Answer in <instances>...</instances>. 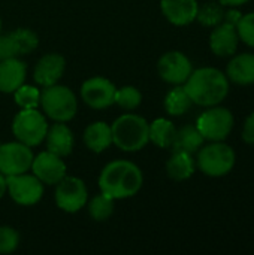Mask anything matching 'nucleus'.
<instances>
[{"mask_svg":"<svg viewBox=\"0 0 254 255\" xmlns=\"http://www.w3.org/2000/svg\"><path fill=\"white\" fill-rule=\"evenodd\" d=\"M144 184L141 169L129 160H114L108 163L99 176L100 193L118 199H129L139 193Z\"/></svg>","mask_w":254,"mask_h":255,"instance_id":"1","label":"nucleus"},{"mask_svg":"<svg viewBox=\"0 0 254 255\" xmlns=\"http://www.w3.org/2000/svg\"><path fill=\"white\" fill-rule=\"evenodd\" d=\"M183 87L195 105L210 108L220 105L228 97L231 84L220 69L201 67L192 72Z\"/></svg>","mask_w":254,"mask_h":255,"instance_id":"2","label":"nucleus"},{"mask_svg":"<svg viewBox=\"0 0 254 255\" xmlns=\"http://www.w3.org/2000/svg\"><path fill=\"white\" fill-rule=\"evenodd\" d=\"M112 143L126 152H136L150 142V123L136 114H124L112 124Z\"/></svg>","mask_w":254,"mask_h":255,"instance_id":"3","label":"nucleus"},{"mask_svg":"<svg viewBox=\"0 0 254 255\" xmlns=\"http://www.w3.org/2000/svg\"><path fill=\"white\" fill-rule=\"evenodd\" d=\"M237 163V154L234 148L225 140L210 142L202 145L198 151L196 166L199 170L210 178H222L232 172Z\"/></svg>","mask_w":254,"mask_h":255,"instance_id":"4","label":"nucleus"},{"mask_svg":"<svg viewBox=\"0 0 254 255\" xmlns=\"http://www.w3.org/2000/svg\"><path fill=\"white\" fill-rule=\"evenodd\" d=\"M45 117L57 123L70 121L78 111V100L73 91L66 85H51L40 91L39 102Z\"/></svg>","mask_w":254,"mask_h":255,"instance_id":"5","label":"nucleus"},{"mask_svg":"<svg viewBox=\"0 0 254 255\" xmlns=\"http://www.w3.org/2000/svg\"><path fill=\"white\" fill-rule=\"evenodd\" d=\"M48 121L45 114L36 109H21L12 121V133L18 142L28 145L30 148L37 146L45 140L48 131Z\"/></svg>","mask_w":254,"mask_h":255,"instance_id":"6","label":"nucleus"},{"mask_svg":"<svg viewBox=\"0 0 254 255\" xmlns=\"http://www.w3.org/2000/svg\"><path fill=\"white\" fill-rule=\"evenodd\" d=\"M235 124L234 114L223 106H210L205 112H202L196 121V127L204 136L205 140L210 142H222L228 139Z\"/></svg>","mask_w":254,"mask_h":255,"instance_id":"7","label":"nucleus"},{"mask_svg":"<svg viewBox=\"0 0 254 255\" xmlns=\"http://www.w3.org/2000/svg\"><path fill=\"white\" fill-rule=\"evenodd\" d=\"M55 205L67 214L79 212L88 202V191L82 179L76 176H64L55 184Z\"/></svg>","mask_w":254,"mask_h":255,"instance_id":"8","label":"nucleus"},{"mask_svg":"<svg viewBox=\"0 0 254 255\" xmlns=\"http://www.w3.org/2000/svg\"><path fill=\"white\" fill-rule=\"evenodd\" d=\"M6 193L21 206L36 205L43 196V184L31 173H19L6 176Z\"/></svg>","mask_w":254,"mask_h":255,"instance_id":"9","label":"nucleus"},{"mask_svg":"<svg viewBox=\"0 0 254 255\" xmlns=\"http://www.w3.org/2000/svg\"><path fill=\"white\" fill-rule=\"evenodd\" d=\"M33 151L22 142H7L0 145V173L4 176L25 173L31 167Z\"/></svg>","mask_w":254,"mask_h":255,"instance_id":"10","label":"nucleus"},{"mask_svg":"<svg viewBox=\"0 0 254 255\" xmlns=\"http://www.w3.org/2000/svg\"><path fill=\"white\" fill-rule=\"evenodd\" d=\"M159 76L172 85H183L193 72L190 58L181 51H168L157 61Z\"/></svg>","mask_w":254,"mask_h":255,"instance_id":"11","label":"nucleus"},{"mask_svg":"<svg viewBox=\"0 0 254 255\" xmlns=\"http://www.w3.org/2000/svg\"><path fill=\"white\" fill-rule=\"evenodd\" d=\"M117 87L103 76H93L82 82L81 99L91 109H106L114 105Z\"/></svg>","mask_w":254,"mask_h":255,"instance_id":"12","label":"nucleus"},{"mask_svg":"<svg viewBox=\"0 0 254 255\" xmlns=\"http://www.w3.org/2000/svg\"><path fill=\"white\" fill-rule=\"evenodd\" d=\"M30 169L42 184H48V185L58 184L66 176L67 172L63 158L49 151H42L37 155H34Z\"/></svg>","mask_w":254,"mask_h":255,"instance_id":"13","label":"nucleus"},{"mask_svg":"<svg viewBox=\"0 0 254 255\" xmlns=\"http://www.w3.org/2000/svg\"><path fill=\"white\" fill-rule=\"evenodd\" d=\"M64 69H66L64 57L55 52H49L39 58L33 72V79L42 88L51 87L61 79Z\"/></svg>","mask_w":254,"mask_h":255,"instance_id":"14","label":"nucleus"},{"mask_svg":"<svg viewBox=\"0 0 254 255\" xmlns=\"http://www.w3.org/2000/svg\"><path fill=\"white\" fill-rule=\"evenodd\" d=\"M240 45V36L237 27L229 22H220L213 27L210 34V48L217 57H231L237 52Z\"/></svg>","mask_w":254,"mask_h":255,"instance_id":"15","label":"nucleus"},{"mask_svg":"<svg viewBox=\"0 0 254 255\" xmlns=\"http://www.w3.org/2000/svg\"><path fill=\"white\" fill-rule=\"evenodd\" d=\"M160 7L171 24L183 27L196 19L199 3L198 0H160Z\"/></svg>","mask_w":254,"mask_h":255,"instance_id":"16","label":"nucleus"},{"mask_svg":"<svg viewBox=\"0 0 254 255\" xmlns=\"http://www.w3.org/2000/svg\"><path fill=\"white\" fill-rule=\"evenodd\" d=\"M45 142H46V151L63 158L72 154L75 139H73L72 130L69 128L66 123L55 121V124L48 127Z\"/></svg>","mask_w":254,"mask_h":255,"instance_id":"17","label":"nucleus"},{"mask_svg":"<svg viewBox=\"0 0 254 255\" xmlns=\"http://www.w3.org/2000/svg\"><path fill=\"white\" fill-rule=\"evenodd\" d=\"M25 64L16 57L0 61V93L12 94L25 81Z\"/></svg>","mask_w":254,"mask_h":255,"instance_id":"18","label":"nucleus"},{"mask_svg":"<svg viewBox=\"0 0 254 255\" xmlns=\"http://www.w3.org/2000/svg\"><path fill=\"white\" fill-rule=\"evenodd\" d=\"M226 76L229 82L237 85H253L254 84V54L241 52L234 54L232 60L226 67Z\"/></svg>","mask_w":254,"mask_h":255,"instance_id":"19","label":"nucleus"},{"mask_svg":"<svg viewBox=\"0 0 254 255\" xmlns=\"http://www.w3.org/2000/svg\"><path fill=\"white\" fill-rule=\"evenodd\" d=\"M84 143L91 152H103L112 145L111 126L105 121H96L88 124L84 131Z\"/></svg>","mask_w":254,"mask_h":255,"instance_id":"20","label":"nucleus"},{"mask_svg":"<svg viewBox=\"0 0 254 255\" xmlns=\"http://www.w3.org/2000/svg\"><path fill=\"white\" fill-rule=\"evenodd\" d=\"M196 170V160L193 154L186 151H174L166 163V173L174 181H186L193 176Z\"/></svg>","mask_w":254,"mask_h":255,"instance_id":"21","label":"nucleus"},{"mask_svg":"<svg viewBox=\"0 0 254 255\" xmlns=\"http://www.w3.org/2000/svg\"><path fill=\"white\" fill-rule=\"evenodd\" d=\"M205 139L201 134V131L198 130L196 126L193 124H187L184 127H181L180 130H177L175 134V140H174V151H186V152H198L199 148L204 145Z\"/></svg>","mask_w":254,"mask_h":255,"instance_id":"22","label":"nucleus"},{"mask_svg":"<svg viewBox=\"0 0 254 255\" xmlns=\"http://www.w3.org/2000/svg\"><path fill=\"white\" fill-rule=\"evenodd\" d=\"M150 140L159 148H169L174 145L177 128L172 121L166 118H157L150 124Z\"/></svg>","mask_w":254,"mask_h":255,"instance_id":"23","label":"nucleus"},{"mask_svg":"<svg viewBox=\"0 0 254 255\" xmlns=\"http://www.w3.org/2000/svg\"><path fill=\"white\" fill-rule=\"evenodd\" d=\"M165 111L172 117L184 115L193 105L192 99L189 97L186 88L183 85H175L165 97Z\"/></svg>","mask_w":254,"mask_h":255,"instance_id":"24","label":"nucleus"},{"mask_svg":"<svg viewBox=\"0 0 254 255\" xmlns=\"http://www.w3.org/2000/svg\"><path fill=\"white\" fill-rule=\"evenodd\" d=\"M114 208H115V200L103 193L94 196L90 202H88V214L94 221H106L112 214H114Z\"/></svg>","mask_w":254,"mask_h":255,"instance_id":"25","label":"nucleus"},{"mask_svg":"<svg viewBox=\"0 0 254 255\" xmlns=\"http://www.w3.org/2000/svg\"><path fill=\"white\" fill-rule=\"evenodd\" d=\"M225 18V6H222L219 1H208L198 9L196 19L205 25V27H216L220 22H223Z\"/></svg>","mask_w":254,"mask_h":255,"instance_id":"26","label":"nucleus"},{"mask_svg":"<svg viewBox=\"0 0 254 255\" xmlns=\"http://www.w3.org/2000/svg\"><path fill=\"white\" fill-rule=\"evenodd\" d=\"M142 102V93L132 85H126L121 88H117L115 91V100L114 105H118L124 111H133L136 109Z\"/></svg>","mask_w":254,"mask_h":255,"instance_id":"27","label":"nucleus"},{"mask_svg":"<svg viewBox=\"0 0 254 255\" xmlns=\"http://www.w3.org/2000/svg\"><path fill=\"white\" fill-rule=\"evenodd\" d=\"M15 103L21 109H36L40 102V91L33 85L22 84L19 88H16L13 93Z\"/></svg>","mask_w":254,"mask_h":255,"instance_id":"28","label":"nucleus"},{"mask_svg":"<svg viewBox=\"0 0 254 255\" xmlns=\"http://www.w3.org/2000/svg\"><path fill=\"white\" fill-rule=\"evenodd\" d=\"M10 36L13 37L15 43H16V48H18V54H30L33 52L37 45H39V37L37 34L30 30V28H24V27H19L16 30H13L10 33Z\"/></svg>","mask_w":254,"mask_h":255,"instance_id":"29","label":"nucleus"},{"mask_svg":"<svg viewBox=\"0 0 254 255\" xmlns=\"http://www.w3.org/2000/svg\"><path fill=\"white\" fill-rule=\"evenodd\" d=\"M19 245V233L7 226H0V254H10Z\"/></svg>","mask_w":254,"mask_h":255,"instance_id":"30","label":"nucleus"},{"mask_svg":"<svg viewBox=\"0 0 254 255\" xmlns=\"http://www.w3.org/2000/svg\"><path fill=\"white\" fill-rule=\"evenodd\" d=\"M237 31L240 40H243L250 48H254V12H249L241 16L240 22L237 24Z\"/></svg>","mask_w":254,"mask_h":255,"instance_id":"31","label":"nucleus"},{"mask_svg":"<svg viewBox=\"0 0 254 255\" xmlns=\"http://www.w3.org/2000/svg\"><path fill=\"white\" fill-rule=\"evenodd\" d=\"M16 55L19 54H18V48H16L13 37L10 34H0V61L16 57Z\"/></svg>","mask_w":254,"mask_h":255,"instance_id":"32","label":"nucleus"},{"mask_svg":"<svg viewBox=\"0 0 254 255\" xmlns=\"http://www.w3.org/2000/svg\"><path fill=\"white\" fill-rule=\"evenodd\" d=\"M243 140L249 145H254V112H252L243 126Z\"/></svg>","mask_w":254,"mask_h":255,"instance_id":"33","label":"nucleus"},{"mask_svg":"<svg viewBox=\"0 0 254 255\" xmlns=\"http://www.w3.org/2000/svg\"><path fill=\"white\" fill-rule=\"evenodd\" d=\"M241 16H243V13H241L237 7H229V10L225 12L223 21H225V22H229V24H232V25L237 27V24L240 22Z\"/></svg>","mask_w":254,"mask_h":255,"instance_id":"34","label":"nucleus"},{"mask_svg":"<svg viewBox=\"0 0 254 255\" xmlns=\"http://www.w3.org/2000/svg\"><path fill=\"white\" fill-rule=\"evenodd\" d=\"M249 1L250 0H219V3L225 7H238V6H243Z\"/></svg>","mask_w":254,"mask_h":255,"instance_id":"35","label":"nucleus"},{"mask_svg":"<svg viewBox=\"0 0 254 255\" xmlns=\"http://www.w3.org/2000/svg\"><path fill=\"white\" fill-rule=\"evenodd\" d=\"M6 193V176L0 173V199L4 196Z\"/></svg>","mask_w":254,"mask_h":255,"instance_id":"36","label":"nucleus"},{"mask_svg":"<svg viewBox=\"0 0 254 255\" xmlns=\"http://www.w3.org/2000/svg\"><path fill=\"white\" fill-rule=\"evenodd\" d=\"M0 34H1V19H0Z\"/></svg>","mask_w":254,"mask_h":255,"instance_id":"37","label":"nucleus"}]
</instances>
